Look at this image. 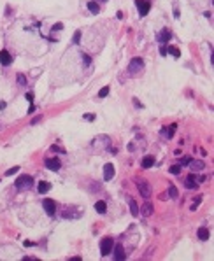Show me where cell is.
I'll list each match as a JSON object with an SVG mask.
<instances>
[{"label":"cell","mask_w":214,"mask_h":261,"mask_svg":"<svg viewBox=\"0 0 214 261\" xmlns=\"http://www.w3.org/2000/svg\"><path fill=\"white\" fill-rule=\"evenodd\" d=\"M28 112H30V114H34V112H35V105H34V104H32V105H30V109H28Z\"/></svg>","instance_id":"74e56055"},{"label":"cell","mask_w":214,"mask_h":261,"mask_svg":"<svg viewBox=\"0 0 214 261\" xmlns=\"http://www.w3.org/2000/svg\"><path fill=\"white\" fill-rule=\"evenodd\" d=\"M2 109H5V102H0V111Z\"/></svg>","instance_id":"60d3db41"},{"label":"cell","mask_w":214,"mask_h":261,"mask_svg":"<svg viewBox=\"0 0 214 261\" xmlns=\"http://www.w3.org/2000/svg\"><path fill=\"white\" fill-rule=\"evenodd\" d=\"M95 210L98 212V214H105V212H107V203L104 202V200L97 202V203H95Z\"/></svg>","instance_id":"2e32d148"},{"label":"cell","mask_w":214,"mask_h":261,"mask_svg":"<svg viewBox=\"0 0 214 261\" xmlns=\"http://www.w3.org/2000/svg\"><path fill=\"white\" fill-rule=\"evenodd\" d=\"M34 186V177L32 175H20L18 179H16V188L20 191H25V189H30Z\"/></svg>","instance_id":"6da1fadb"},{"label":"cell","mask_w":214,"mask_h":261,"mask_svg":"<svg viewBox=\"0 0 214 261\" xmlns=\"http://www.w3.org/2000/svg\"><path fill=\"white\" fill-rule=\"evenodd\" d=\"M84 119H90V121H93V119H95V116H93V114H84Z\"/></svg>","instance_id":"e575fe53"},{"label":"cell","mask_w":214,"mask_h":261,"mask_svg":"<svg viewBox=\"0 0 214 261\" xmlns=\"http://www.w3.org/2000/svg\"><path fill=\"white\" fill-rule=\"evenodd\" d=\"M177 188L176 186H169V191H167V196H170V198H177Z\"/></svg>","instance_id":"cb8c5ba5"},{"label":"cell","mask_w":214,"mask_h":261,"mask_svg":"<svg viewBox=\"0 0 214 261\" xmlns=\"http://www.w3.org/2000/svg\"><path fill=\"white\" fill-rule=\"evenodd\" d=\"M135 5H137V11H139V16H146L149 12L151 9V2L149 0H135Z\"/></svg>","instance_id":"3957f363"},{"label":"cell","mask_w":214,"mask_h":261,"mask_svg":"<svg viewBox=\"0 0 214 261\" xmlns=\"http://www.w3.org/2000/svg\"><path fill=\"white\" fill-rule=\"evenodd\" d=\"M176 130H177V125H169V128H162V133L167 135V139H172Z\"/></svg>","instance_id":"4fadbf2b"},{"label":"cell","mask_w":214,"mask_h":261,"mask_svg":"<svg viewBox=\"0 0 214 261\" xmlns=\"http://www.w3.org/2000/svg\"><path fill=\"white\" fill-rule=\"evenodd\" d=\"M62 217H67V219L81 217V210H79V212H62Z\"/></svg>","instance_id":"7402d4cb"},{"label":"cell","mask_w":214,"mask_h":261,"mask_svg":"<svg viewBox=\"0 0 214 261\" xmlns=\"http://www.w3.org/2000/svg\"><path fill=\"white\" fill-rule=\"evenodd\" d=\"M62 28H63V25H62V23H56V25L53 26V30H55V32H58V30H62Z\"/></svg>","instance_id":"1f68e13d"},{"label":"cell","mask_w":214,"mask_h":261,"mask_svg":"<svg viewBox=\"0 0 214 261\" xmlns=\"http://www.w3.org/2000/svg\"><path fill=\"white\" fill-rule=\"evenodd\" d=\"M197 235H198L200 240H207V238H209V230H207V228H198Z\"/></svg>","instance_id":"44dd1931"},{"label":"cell","mask_w":214,"mask_h":261,"mask_svg":"<svg viewBox=\"0 0 214 261\" xmlns=\"http://www.w3.org/2000/svg\"><path fill=\"white\" fill-rule=\"evenodd\" d=\"M18 172H20V167H12V168H9L7 172H5V175H14V174H18Z\"/></svg>","instance_id":"4316f807"},{"label":"cell","mask_w":214,"mask_h":261,"mask_svg":"<svg viewBox=\"0 0 214 261\" xmlns=\"http://www.w3.org/2000/svg\"><path fill=\"white\" fill-rule=\"evenodd\" d=\"M141 70H144V60L142 58H134L128 63L130 76H137V74H141Z\"/></svg>","instance_id":"7a4b0ae2"},{"label":"cell","mask_w":214,"mask_h":261,"mask_svg":"<svg viewBox=\"0 0 214 261\" xmlns=\"http://www.w3.org/2000/svg\"><path fill=\"white\" fill-rule=\"evenodd\" d=\"M190 168L193 170V172H200V170H204L205 168V163L204 161H200V160H190Z\"/></svg>","instance_id":"30bf717a"},{"label":"cell","mask_w":214,"mask_h":261,"mask_svg":"<svg viewBox=\"0 0 214 261\" xmlns=\"http://www.w3.org/2000/svg\"><path fill=\"white\" fill-rule=\"evenodd\" d=\"M128 205H130V212H132V216H139V207H137L135 202H134V200H130Z\"/></svg>","instance_id":"603a6c76"},{"label":"cell","mask_w":214,"mask_h":261,"mask_svg":"<svg viewBox=\"0 0 214 261\" xmlns=\"http://www.w3.org/2000/svg\"><path fill=\"white\" fill-rule=\"evenodd\" d=\"M141 212H142V216H146V217H148V216H151V214H153V205H151L149 202H146V203L142 205Z\"/></svg>","instance_id":"e0dca14e"},{"label":"cell","mask_w":214,"mask_h":261,"mask_svg":"<svg viewBox=\"0 0 214 261\" xmlns=\"http://www.w3.org/2000/svg\"><path fill=\"white\" fill-rule=\"evenodd\" d=\"M0 63L2 65H11L12 63V56H11V53L5 49L0 51Z\"/></svg>","instance_id":"8fae6325"},{"label":"cell","mask_w":214,"mask_h":261,"mask_svg":"<svg viewBox=\"0 0 214 261\" xmlns=\"http://www.w3.org/2000/svg\"><path fill=\"white\" fill-rule=\"evenodd\" d=\"M112 245H114L112 238H104L102 242H100V254H102V256L111 254L112 252Z\"/></svg>","instance_id":"277c9868"},{"label":"cell","mask_w":214,"mask_h":261,"mask_svg":"<svg viewBox=\"0 0 214 261\" xmlns=\"http://www.w3.org/2000/svg\"><path fill=\"white\" fill-rule=\"evenodd\" d=\"M46 167L49 170H53V172H58L62 165H60V160H58V158H48V160H46Z\"/></svg>","instance_id":"9c48e42d"},{"label":"cell","mask_w":214,"mask_h":261,"mask_svg":"<svg viewBox=\"0 0 214 261\" xmlns=\"http://www.w3.org/2000/svg\"><path fill=\"white\" fill-rule=\"evenodd\" d=\"M114 177V165L112 163H105L104 165V181H111Z\"/></svg>","instance_id":"ba28073f"},{"label":"cell","mask_w":214,"mask_h":261,"mask_svg":"<svg viewBox=\"0 0 214 261\" xmlns=\"http://www.w3.org/2000/svg\"><path fill=\"white\" fill-rule=\"evenodd\" d=\"M167 53H169L170 56H174L176 60H177V58L181 56V51H179L177 48H174V46H169V48H167Z\"/></svg>","instance_id":"ffe728a7"},{"label":"cell","mask_w":214,"mask_h":261,"mask_svg":"<svg viewBox=\"0 0 214 261\" xmlns=\"http://www.w3.org/2000/svg\"><path fill=\"white\" fill-rule=\"evenodd\" d=\"M112 249H114V258L116 259H125L127 256H125V251H123V245L121 244H118V245H112Z\"/></svg>","instance_id":"7c38bea8"},{"label":"cell","mask_w":214,"mask_h":261,"mask_svg":"<svg viewBox=\"0 0 214 261\" xmlns=\"http://www.w3.org/2000/svg\"><path fill=\"white\" fill-rule=\"evenodd\" d=\"M51 151H58V153H65L63 149H60L58 146H51Z\"/></svg>","instance_id":"836d02e7"},{"label":"cell","mask_w":214,"mask_h":261,"mask_svg":"<svg viewBox=\"0 0 214 261\" xmlns=\"http://www.w3.org/2000/svg\"><path fill=\"white\" fill-rule=\"evenodd\" d=\"M34 245V242H30V240H27V242H25V247H32Z\"/></svg>","instance_id":"f35d334b"},{"label":"cell","mask_w":214,"mask_h":261,"mask_svg":"<svg viewBox=\"0 0 214 261\" xmlns=\"http://www.w3.org/2000/svg\"><path fill=\"white\" fill-rule=\"evenodd\" d=\"M179 172H181V165H172V167H170V174L177 175Z\"/></svg>","instance_id":"83f0119b"},{"label":"cell","mask_w":214,"mask_h":261,"mask_svg":"<svg viewBox=\"0 0 214 261\" xmlns=\"http://www.w3.org/2000/svg\"><path fill=\"white\" fill-rule=\"evenodd\" d=\"M27 100H28L30 104H34V95H32V93H27Z\"/></svg>","instance_id":"d6a6232c"},{"label":"cell","mask_w":214,"mask_h":261,"mask_svg":"<svg viewBox=\"0 0 214 261\" xmlns=\"http://www.w3.org/2000/svg\"><path fill=\"white\" fill-rule=\"evenodd\" d=\"M79 41H81V32L77 30V32L72 35V42H74V44H79Z\"/></svg>","instance_id":"f1b7e54d"},{"label":"cell","mask_w":214,"mask_h":261,"mask_svg":"<svg viewBox=\"0 0 214 261\" xmlns=\"http://www.w3.org/2000/svg\"><path fill=\"white\" fill-rule=\"evenodd\" d=\"M88 9L91 11L93 14H98V12H100V5L97 4V2H93V0H90V2H88Z\"/></svg>","instance_id":"d6986e66"},{"label":"cell","mask_w":214,"mask_h":261,"mask_svg":"<svg viewBox=\"0 0 214 261\" xmlns=\"http://www.w3.org/2000/svg\"><path fill=\"white\" fill-rule=\"evenodd\" d=\"M42 207H44V210H46L48 216H55V212H56V203H55L53 200L46 198V200L42 202Z\"/></svg>","instance_id":"8992f818"},{"label":"cell","mask_w":214,"mask_h":261,"mask_svg":"<svg viewBox=\"0 0 214 261\" xmlns=\"http://www.w3.org/2000/svg\"><path fill=\"white\" fill-rule=\"evenodd\" d=\"M18 83L21 86H27V77H25L23 74H18Z\"/></svg>","instance_id":"f546056e"},{"label":"cell","mask_w":214,"mask_h":261,"mask_svg":"<svg viewBox=\"0 0 214 261\" xmlns=\"http://www.w3.org/2000/svg\"><path fill=\"white\" fill-rule=\"evenodd\" d=\"M141 165H142V168H151V167L155 165V158H153V156H148V158H144L142 160Z\"/></svg>","instance_id":"ac0fdd59"},{"label":"cell","mask_w":214,"mask_h":261,"mask_svg":"<svg viewBox=\"0 0 214 261\" xmlns=\"http://www.w3.org/2000/svg\"><path fill=\"white\" fill-rule=\"evenodd\" d=\"M49 189H51V184L46 182V181H41V182H39V186H37V191H39L41 195H46Z\"/></svg>","instance_id":"9a60e30c"},{"label":"cell","mask_w":214,"mask_h":261,"mask_svg":"<svg viewBox=\"0 0 214 261\" xmlns=\"http://www.w3.org/2000/svg\"><path fill=\"white\" fill-rule=\"evenodd\" d=\"M107 95H109V88H107V86H104V88L98 91V97H100V98H104V97H107Z\"/></svg>","instance_id":"484cf974"},{"label":"cell","mask_w":214,"mask_h":261,"mask_svg":"<svg viewBox=\"0 0 214 261\" xmlns=\"http://www.w3.org/2000/svg\"><path fill=\"white\" fill-rule=\"evenodd\" d=\"M172 39V32L169 28H163L160 34H158V42H160V46H163V44H167L169 41Z\"/></svg>","instance_id":"52a82bcc"},{"label":"cell","mask_w":214,"mask_h":261,"mask_svg":"<svg viewBox=\"0 0 214 261\" xmlns=\"http://www.w3.org/2000/svg\"><path fill=\"white\" fill-rule=\"evenodd\" d=\"M200 202H202V196H197L195 200H193V203H191V210H197V207L200 205Z\"/></svg>","instance_id":"d4e9b609"},{"label":"cell","mask_w":214,"mask_h":261,"mask_svg":"<svg viewBox=\"0 0 214 261\" xmlns=\"http://www.w3.org/2000/svg\"><path fill=\"white\" fill-rule=\"evenodd\" d=\"M137 188H139V193L144 196V200H148L151 196V186L146 181H137Z\"/></svg>","instance_id":"5b68a950"},{"label":"cell","mask_w":214,"mask_h":261,"mask_svg":"<svg viewBox=\"0 0 214 261\" xmlns=\"http://www.w3.org/2000/svg\"><path fill=\"white\" fill-rule=\"evenodd\" d=\"M184 186L188 188V189H197L198 188V182L195 181V175H190L188 179L184 181Z\"/></svg>","instance_id":"5bb4252c"},{"label":"cell","mask_w":214,"mask_h":261,"mask_svg":"<svg viewBox=\"0 0 214 261\" xmlns=\"http://www.w3.org/2000/svg\"><path fill=\"white\" fill-rule=\"evenodd\" d=\"M81 56H83V60H84V65H86V67L91 63V58L88 56V55H81Z\"/></svg>","instance_id":"4dcf8cb0"},{"label":"cell","mask_w":214,"mask_h":261,"mask_svg":"<svg viewBox=\"0 0 214 261\" xmlns=\"http://www.w3.org/2000/svg\"><path fill=\"white\" fill-rule=\"evenodd\" d=\"M160 53H162V55L165 56V55H167V48H162V49H160Z\"/></svg>","instance_id":"ab89813d"},{"label":"cell","mask_w":214,"mask_h":261,"mask_svg":"<svg viewBox=\"0 0 214 261\" xmlns=\"http://www.w3.org/2000/svg\"><path fill=\"white\" fill-rule=\"evenodd\" d=\"M39 121H41V116H37V118H34V119H32V126H34V125H37Z\"/></svg>","instance_id":"d590c367"},{"label":"cell","mask_w":214,"mask_h":261,"mask_svg":"<svg viewBox=\"0 0 214 261\" xmlns=\"http://www.w3.org/2000/svg\"><path fill=\"white\" fill-rule=\"evenodd\" d=\"M190 160H191V158H183V160H181V165H188Z\"/></svg>","instance_id":"8d00e7d4"}]
</instances>
